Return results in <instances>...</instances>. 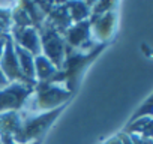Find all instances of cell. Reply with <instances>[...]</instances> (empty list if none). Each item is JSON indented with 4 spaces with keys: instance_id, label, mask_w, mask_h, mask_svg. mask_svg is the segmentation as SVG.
Masks as SVG:
<instances>
[{
    "instance_id": "9c48e42d",
    "label": "cell",
    "mask_w": 153,
    "mask_h": 144,
    "mask_svg": "<svg viewBox=\"0 0 153 144\" xmlns=\"http://www.w3.org/2000/svg\"><path fill=\"white\" fill-rule=\"evenodd\" d=\"M11 36L15 45L29 51L33 57L41 54V38L35 27H24L20 30H11Z\"/></svg>"
},
{
    "instance_id": "30bf717a",
    "label": "cell",
    "mask_w": 153,
    "mask_h": 144,
    "mask_svg": "<svg viewBox=\"0 0 153 144\" xmlns=\"http://www.w3.org/2000/svg\"><path fill=\"white\" fill-rule=\"evenodd\" d=\"M45 23L48 26H51L54 30H57L59 33H62V35L72 26V21L69 18V14H68L66 6H65V2H62V3H54L53 2L51 9L45 15Z\"/></svg>"
},
{
    "instance_id": "44dd1931",
    "label": "cell",
    "mask_w": 153,
    "mask_h": 144,
    "mask_svg": "<svg viewBox=\"0 0 153 144\" xmlns=\"http://www.w3.org/2000/svg\"><path fill=\"white\" fill-rule=\"evenodd\" d=\"M105 144H122V141H120V138H119V135H117V137H113V138L107 140Z\"/></svg>"
},
{
    "instance_id": "6da1fadb",
    "label": "cell",
    "mask_w": 153,
    "mask_h": 144,
    "mask_svg": "<svg viewBox=\"0 0 153 144\" xmlns=\"http://www.w3.org/2000/svg\"><path fill=\"white\" fill-rule=\"evenodd\" d=\"M105 47H107V44H99L90 51H75V50H71L66 47V56H65L63 65H62L60 71L56 72V75L48 83L62 84L74 95L86 69L102 53V50Z\"/></svg>"
},
{
    "instance_id": "5bb4252c",
    "label": "cell",
    "mask_w": 153,
    "mask_h": 144,
    "mask_svg": "<svg viewBox=\"0 0 153 144\" xmlns=\"http://www.w3.org/2000/svg\"><path fill=\"white\" fill-rule=\"evenodd\" d=\"M14 48H15V54H17L18 65H20V69H21V72H23V75H24L27 80L36 83V81H35V57H33L29 51L23 50L21 47H18V45H15V44H14Z\"/></svg>"
},
{
    "instance_id": "ba28073f",
    "label": "cell",
    "mask_w": 153,
    "mask_h": 144,
    "mask_svg": "<svg viewBox=\"0 0 153 144\" xmlns=\"http://www.w3.org/2000/svg\"><path fill=\"white\" fill-rule=\"evenodd\" d=\"M90 27H92V39L96 44H108L113 38L116 24H117V11H108L99 17H90Z\"/></svg>"
},
{
    "instance_id": "ac0fdd59",
    "label": "cell",
    "mask_w": 153,
    "mask_h": 144,
    "mask_svg": "<svg viewBox=\"0 0 153 144\" xmlns=\"http://www.w3.org/2000/svg\"><path fill=\"white\" fill-rule=\"evenodd\" d=\"M128 137L131 138L132 144H153L152 138L143 137V135H135V134H128Z\"/></svg>"
},
{
    "instance_id": "7a4b0ae2",
    "label": "cell",
    "mask_w": 153,
    "mask_h": 144,
    "mask_svg": "<svg viewBox=\"0 0 153 144\" xmlns=\"http://www.w3.org/2000/svg\"><path fill=\"white\" fill-rule=\"evenodd\" d=\"M66 105L59 107L56 110L47 111V113H26L21 111V125L15 135L12 137V141L17 144H27L32 141H42L44 135L50 131V128L54 125V122L60 117Z\"/></svg>"
},
{
    "instance_id": "2e32d148",
    "label": "cell",
    "mask_w": 153,
    "mask_h": 144,
    "mask_svg": "<svg viewBox=\"0 0 153 144\" xmlns=\"http://www.w3.org/2000/svg\"><path fill=\"white\" fill-rule=\"evenodd\" d=\"M141 117H153V96L152 95L146 99V102L143 105H140L137 108V111L132 114V117L129 119V122H134V120L141 119Z\"/></svg>"
},
{
    "instance_id": "7402d4cb",
    "label": "cell",
    "mask_w": 153,
    "mask_h": 144,
    "mask_svg": "<svg viewBox=\"0 0 153 144\" xmlns=\"http://www.w3.org/2000/svg\"><path fill=\"white\" fill-rule=\"evenodd\" d=\"M5 42H6V38L0 39V59H2V54H3V50H5Z\"/></svg>"
},
{
    "instance_id": "5b68a950",
    "label": "cell",
    "mask_w": 153,
    "mask_h": 144,
    "mask_svg": "<svg viewBox=\"0 0 153 144\" xmlns=\"http://www.w3.org/2000/svg\"><path fill=\"white\" fill-rule=\"evenodd\" d=\"M35 86L24 83H9L0 90V114L9 111H23L27 101L33 95Z\"/></svg>"
},
{
    "instance_id": "ffe728a7",
    "label": "cell",
    "mask_w": 153,
    "mask_h": 144,
    "mask_svg": "<svg viewBox=\"0 0 153 144\" xmlns=\"http://www.w3.org/2000/svg\"><path fill=\"white\" fill-rule=\"evenodd\" d=\"M119 138H120L122 144H132L131 138H129V137H128V134H125V132H122V134L119 135Z\"/></svg>"
},
{
    "instance_id": "e0dca14e",
    "label": "cell",
    "mask_w": 153,
    "mask_h": 144,
    "mask_svg": "<svg viewBox=\"0 0 153 144\" xmlns=\"http://www.w3.org/2000/svg\"><path fill=\"white\" fill-rule=\"evenodd\" d=\"M113 9H117V3L116 2H95L92 5V9H90V17H99L108 11H113Z\"/></svg>"
},
{
    "instance_id": "7c38bea8",
    "label": "cell",
    "mask_w": 153,
    "mask_h": 144,
    "mask_svg": "<svg viewBox=\"0 0 153 144\" xmlns=\"http://www.w3.org/2000/svg\"><path fill=\"white\" fill-rule=\"evenodd\" d=\"M56 66L42 54L35 57V81L36 83H47L56 75Z\"/></svg>"
},
{
    "instance_id": "52a82bcc",
    "label": "cell",
    "mask_w": 153,
    "mask_h": 144,
    "mask_svg": "<svg viewBox=\"0 0 153 144\" xmlns=\"http://www.w3.org/2000/svg\"><path fill=\"white\" fill-rule=\"evenodd\" d=\"M0 71H2V74L6 77V80H8L9 83H24V84L36 86V83L27 80V78L23 75V72H21V69H20V65H18L17 54H15L14 41H12L11 33L6 36L5 50H3L2 59H0Z\"/></svg>"
},
{
    "instance_id": "277c9868",
    "label": "cell",
    "mask_w": 153,
    "mask_h": 144,
    "mask_svg": "<svg viewBox=\"0 0 153 144\" xmlns=\"http://www.w3.org/2000/svg\"><path fill=\"white\" fill-rule=\"evenodd\" d=\"M38 32L41 38V54L47 57L56 66L57 71H60L65 56H66V44H65L63 35L54 30L45 21Z\"/></svg>"
},
{
    "instance_id": "8992f818",
    "label": "cell",
    "mask_w": 153,
    "mask_h": 144,
    "mask_svg": "<svg viewBox=\"0 0 153 144\" xmlns=\"http://www.w3.org/2000/svg\"><path fill=\"white\" fill-rule=\"evenodd\" d=\"M63 39L66 47L75 51H90L96 45H99L92 39V27L89 20L72 24L63 33Z\"/></svg>"
},
{
    "instance_id": "3957f363",
    "label": "cell",
    "mask_w": 153,
    "mask_h": 144,
    "mask_svg": "<svg viewBox=\"0 0 153 144\" xmlns=\"http://www.w3.org/2000/svg\"><path fill=\"white\" fill-rule=\"evenodd\" d=\"M74 95L63 87L62 84L56 83H36L33 89V95L27 101L23 111L26 113H47L56 110L59 107L68 105Z\"/></svg>"
},
{
    "instance_id": "d6986e66",
    "label": "cell",
    "mask_w": 153,
    "mask_h": 144,
    "mask_svg": "<svg viewBox=\"0 0 153 144\" xmlns=\"http://www.w3.org/2000/svg\"><path fill=\"white\" fill-rule=\"evenodd\" d=\"M6 86H9V81H8V80H6V77L2 74V71H0V90L5 89Z\"/></svg>"
},
{
    "instance_id": "603a6c76",
    "label": "cell",
    "mask_w": 153,
    "mask_h": 144,
    "mask_svg": "<svg viewBox=\"0 0 153 144\" xmlns=\"http://www.w3.org/2000/svg\"><path fill=\"white\" fill-rule=\"evenodd\" d=\"M42 141H32V143H27V144H41ZM5 144H17V143H14L12 140H9V141H6Z\"/></svg>"
},
{
    "instance_id": "9a60e30c",
    "label": "cell",
    "mask_w": 153,
    "mask_h": 144,
    "mask_svg": "<svg viewBox=\"0 0 153 144\" xmlns=\"http://www.w3.org/2000/svg\"><path fill=\"white\" fill-rule=\"evenodd\" d=\"M152 123H153V117H141L137 119L134 122H129L125 128V134H135V135H143L147 138H152Z\"/></svg>"
},
{
    "instance_id": "8fae6325",
    "label": "cell",
    "mask_w": 153,
    "mask_h": 144,
    "mask_svg": "<svg viewBox=\"0 0 153 144\" xmlns=\"http://www.w3.org/2000/svg\"><path fill=\"white\" fill-rule=\"evenodd\" d=\"M21 125V111H9L0 114V144L12 140Z\"/></svg>"
},
{
    "instance_id": "4fadbf2b",
    "label": "cell",
    "mask_w": 153,
    "mask_h": 144,
    "mask_svg": "<svg viewBox=\"0 0 153 144\" xmlns=\"http://www.w3.org/2000/svg\"><path fill=\"white\" fill-rule=\"evenodd\" d=\"M92 5H93L92 2H65V6L68 9V14H69L72 24L89 20Z\"/></svg>"
}]
</instances>
